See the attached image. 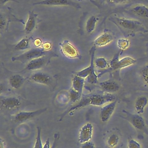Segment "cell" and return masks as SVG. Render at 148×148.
<instances>
[{
	"label": "cell",
	"instance_id": "18",
	"mask_svg": "<svg viewBox=\"0 0 148 148\" xmlns=\"http://www.w3.org/2000/svg\"><path fill=\"white\" fill-rule=\"evenodd\" d=\"M100 86L104 91L111 94L117 92L120 89L119 84L112 80H107L101 82L100 83Z\"/></svg>",
	"mask_w": 148,
	"mask_h": 148
},
{
	"label": "cell",
	"instance_id": "39",
	"mask_svg": "<svg viewBox=\"0 0 148 148\" xmlns=\"http://www.w3.org/2000/svg\"><path fill=\"white\" fill-rule=\"evenodd\" d=\"M146 40H147L148 41V36H147V37H146Z\"/></svg>",
	"mask_w": 148,
	"mask_h": 148
},
{
	"label": "cell",
	"instance_id": "34",
	"mask_svg": "<svg viewBox=\"0 0 148 148\" xmlns=\"http://www.w3.org/2000/svg\"><path fill=\"white\" fill-rule=\"evenodd\" d=\"M0 27H1V29H3L4 27L6 25V19L2 16L1 14V18H0Z\"/></svg>",
	"mask_w": 148,
	"mask_h": 148
},
{
	"label": "cell",
	"instance_id": "13",
	"mask_svg": "<svg viewBox=\"0 0 148 148\" xmlns=\"http://www.w3.org/2000/svg\"><path fill=\"white\" fill-rule=\"evenodd\" d=\"M117 104V100L110 102L103 105L100 111V119L103 123L107 122L109 121L114 112Z\"/></svg>",
	"mask_w": 148,
	"mask_h": 148
},
{
	"label": "cell",
	"instance_id": "7",
	"mask_svg": "<svg viewBox=\"0 0 148 148\" xmlns=\"http://www.w3.org/2000/svg\"><path fill=\"white\" fill-rule=\"evenodd\" d=\"M57 56L54 53L34 59L27 63L25 70L36 71L42 69L48 65L52 57Z\"/></svg>",
	"mask_w": 148,
	"mask_h": 148
},
{
	"label": "cell",
	"instance_id": "31",
	"mask_svg": "<svg viewBox=\"0 0 148 148\" xmlns=\"http://www.w3.org/2000/svg\"><path fill=\"white\" fill-rule=\"evenodd\" d=\"M128 148H142L140 144L137 141L131 139L128 143Z\"/></svg>",
	"mask_w": 148,
	"mask_h": 148
},
{
	"label": "cell",
	"instance_id": "26",
	"mask_svg": "<svg viewBox=\"0 0 148 148\" xmlns=\"http://www.w3.org/2000/svg\"><path fill=\"white\" fill-rule=\"evenodd\" d=\"M69 96L70 102L74 103L80 101L82 95H80L78 92L75 91L71 88L69 91Z\"/></svg>",
	"mask_w": 148,
	"mask_h": 148
},
{
	"label": "cell",
	"instance_id": "17",
	"mask_svg": "<svg viewBox=\"0 0 148 148\" xmlns=\"http://www.w3.org/2000/svg\"><path fill=\"white\" fill-rule=\"evenodd\" d=\"M26 78L20 74H14L8 78V82L10 87L14 89L20 88L24 84Z\"/></svg>",
	"mask_w": 148,
	"mask_h": 148
},
{
	"label": "cell",
	"instance_id": "10",
	"mask_svg": "<svg viewBox=\"0 0 148 148\" xmlns=\"http://www.w3.org/2000/svg\"><path fill=\"white\" fill-rule=\"evenodd\" d=\"M47 109V108H43L35 111H20L15 115L14 121L17 123H23L43 114Z\"/></svg>",
	"mask_w": 148,
	"mask_h": 148
},
{
	"label": "cell",
	"instance_id": "11",
	"mask_svg": "<svg viewBox=\"0 0 148 148\" xmlns=\"http://www.w3.org/2000/svg\"><path fill=\"white\" fill-rule=\"evenodd\" d=\"M62 53L70 59H80L81 56L76 49L67 40H64L60 44Z\"/></svg>",
	"mask_w": 148,
	"mask_h": 148
},
{
	"label": "cell",
	"instance_id": "3",
	"mask_svg": "<svg viewBox=\"0 0 148 148\" xmlns=\"http://www.w3.org/2000/svg\"><path fill=\"white\" fill-rule=\"evenodd\" d=\"M53 53L45 50L43 48H33L20 55L12 57L11 60L13 62H19L22 63H28L34 59L44 56L48 55Z\"/></svg>",
	"mask_w": 148,
	"mask_h": 148
},
{
	"label": "cell",
	"instance_id": "20",
	"mask_svg": "<svg viewBox=\"0 0 148 148\" xmlns=\"http://www.w3.org/2000/svg\"><path fill=\"white\" fill-rule=\"evenodd\" d=\"M84 83H85L84 78L75 75L72 79L71 88L82 95Z\"/></svg>",
	"mask_w": 148,
	"mask_h": 148
},
{
	"label": "cell",
	"instance_id": "15",
	"mask_svg": "<svg viewBox=\"0 0 148 148\" xmlns=\"http://www.w3.org/2000/svg\"><path fill=\"white\" fill-rule=\"evenodd\" d=\"M38 16L34 11L29 12L28 17L24 27V31L26 34H30L34 30L38 22Z\"/></svg>",
	"mask_w": 148,
	"mask_h": 148
},
{
	"label": "cell",
	"instance_id": "32",
	"mask_svg": "<svg viewBox=\"0 0 148 148\" xmlns=\"http://www.w3.org/2000/svg\"><path fill=\"white\" fill-rule=\"evenodd\" d=\"M107 2L112 4H122L129 1L130 0H106Z\"/></svg>",
	"mask_w": 148,
	"mask_h": 148
},
{
	"label": "cell",
	"instance_id": "22",
	"mask_svg": "<svg viewBox=\"0 0 148 148\" xmlns=\"http://www.w3.org/2000/svg\"><path fill=\"white\" fill-rule=\"evenodd\" d=\"M99 21V17L94 15L91 16L87 19L85 25V29L88 34H92L94 31Z\"/></svg>",
	"mask_w": 148,
	"mask_h": 148
},
{
	"label": "cell",
	"instance_id": "2",
	"mask_svg": "<svg viewBox=\"0 0 148 148\" xmlns=\"http://www.w3.org/2000/svg\"><path fill=\"white\" fill-rule=\"evenodd\" d=\"M96 47L93 46L89 50L90 63L87 67L79 71L76 75L82 78H87V81L90 84H96L98 82V76L95 73L94 69V56Z\"/></svg>",
	"mask_w": 148,
	"mask_h": 148
},
{
	"label": "cell",
	"instance_id": "25",
	"mask_svg": "<svg viewBox=\"0 0 148 148\" xmlns=\"http://www.w3.org/2000/svg\"><path fill=\"white\" fill-rule=\"evenodd\" d=\"M59 139H60V135L59 133H56L54 136V140H53L52 146L50 147V140L49 139H48L46 141L45 144L43 145V148H56L59 142Z\"/></svg>",
	"mask_w": 148,
	"mask_h": 148
},
{
	"label": "cell",
	"instance_id": "14",
	"mask_svg": "<svg viewBox=\"0 0 148 148\" xmlns=\"http://www.w3.org/2000/svg\"><path fill=\"white\" fill-rule=\"evenodd\" d=\"M94 127L91 123H88L81 127L79 131L78 141L81 144L90 141L93 134Z\"/></svg>",
	"mask_w": 148,
	"mask_h": 148
},
{
	"label": "cell",
	"instance_id": "5",
	"mask_svg": "<svg viewBox=\"0 0 148 148\" xmlns=\"http://www.w3.org/2000/svg\"><path fill=\"white\" fill-rule=\"evenodd\" d=\"M122 112L124 115L122 116L123 119L127 121L135 128L143 132L148 136V129L147 125L144 119L140 114H132L125 110H123Z\"/></svg>",
	"mask_w": 148,
	"mask_h": 148
},
{
	"label": "cell",
	"instance_id": "4",
	"mask_svg": "<svg viewBox=\"0 0 148 148\" xmlns=\"http://www.w3.org/2000/svg\"><path fill=\"white\" fill-rule=\"evenodd\" d=\"M113 22L127 31L131 32L146 31V28L142 23L138 20L128 19L125 17H116L113 19Z\"/></svg>",
	"mask_w": 148,
	"mask_h": 148
},
{
	"label": "cell",
	"instance_id": "27",
	"mask_svg": "<svg viewBox=\"0 0 148 148\" xmlns=\"http://www.w3.org/2000/svg\"><path fill=\"white\" fill-rule=\"evenodd\" d=\"M117 45L120 49L125 50L129 47L130 41L129 40L126 38H120L117 40Z\"/></svg>",
	"mask_w": 148,
	"mask_h": 148
},
{
	"label": "cell",
	"instance_id": "9",
	"mask_svg": "<svg viewBox=\"0 0 148 148\" xmlns=\"http://www.w3.org/2000/svg\"><path fill=\"white\" fill-rule=\"evenodd\" d=\"M119 53L116 54L110 63V68L112 70H120L134 65L136 60L129 56H126L119 59Z\"/></svg>",
	"mask_w": 148,
	"mask_h": 148
},
{
	"label": "cell",
	"instance_id": "36",
	"mask_svg": "<svg viewBox=\"0 0 148 148\" xmlns=\"http://www.w3.org/2000/svg\"><path fill=\"white\" fill-rule=\"evenodd\" d=\"M12 1L15 2L19 3L17 0H0V3L1 5H4L8 2Z\"/></svg>",
	"mask_w": 148,
	"mask_h": 148
},
{
	"label": "cell",
	"instance_id": "21",
	"mask_svg": "<svg viewBox=\"0 0 148 148\" xmlns=\"http://www.w3.org/2000/svg\"><path fill=\"white\" fill-rule=\"evenodd\" d=\"M131 11L135 15L142 17L148 18V7L143 4H137L131 8Z\"/></svg>",
	"mask_w": 148,
	"mask_h": 148
},
{
	"label": "cell",
	"instance_id": "37",
	"mask_svg": "<svg viewBox=\"0 0 148 148\" xmlns=\"http://www.w3.org/2000/svg\"><path fill=\"white\" fill-rule=\"evenodd\" d=\"M42 42L41 40L39 39H36L34 41V45L35 46H36V47L40 46V45H41Z\"/></svg>",
	"mask_w": 148,
	"mask_h": 148
},
{
	"label": "cell",
	"instance_id": "1",
	"mask_svg": "<svg viewBox=\"0 0 148 148\" xmlns=\"http://www.w3.org/2000/svg\"><path fill=\"white\" fill-rule=\"evenodd\" d=\"M116 97L111 93L106 94H94L86 95L82 97L79 102L77 103V108H82L86 106H103L107 103L116 100Z\"/></svg>",
	"mask_w": 148,
	"mask_h": 148
},
{
	"label": "cell",
	"instance_id": "33",
	"mask_svg": "<svg viewBox=\"0 0 148 148\" xmlns=\"http://www.w3.org/2000/svg\"><path fill=\"white\" fill-rule=\"evenodd\" d=\"M81 148H96L94 144L91 141L82 144Z\"/></svg>",
	"mask_w": 148,
	"mask_h": 148
},
{
	"label": "cell",
	"instance_id": "30",
	"mask_svg": "<svg viewBox=\"0 0 148 148\" xmlns=\"http://www.w3.org/2000/svg\"><path fill=\"white\" fill-rule=\"evenodd\" d=\"M94 64L97 68L101 69L106 68L108 65L107 60L103 57L96 58L95 60H94Z\"/></svg>",
	"mask_w": 148,
	"mask_h": 148
},
{
	"label": "cell",
	"instance_id": "24",
	"mask_svg": "<svg viewBox=\"0 0 148 148\" xmlns=\"http://www.w3.org/2000/svg\"><path fill=\"white\" fill-rule=\"evenodd\" d=\"M120 141V138L117 135L113 134L110 135L107 140V144L109 147L113 148L119 144Z\"/></svg>",
	"mask_w": 148,
	"mask_h": 148
},
{
	"label": "cell",
	"instance_id": "35",
	"mask_svg": "<svg viewBox=\"0 0 148 148\" xmlns=\"http://www.w3.org/2000/svg\"><path fill=\"white\" fill-rule=\"evenodd\" d=\"M51 47V44L50 42H46L44 43L43 45V47L42 48L45 49V50L48 51L49 49H50Z\"/></svg>",
	"mask_w": 148,
	"mask_h": 148
},
{
	"label": "cell",
	"instance_id": "29",
	"mask_svg": "<svg viewBox=\"0 0 148 148\" xmlns=\"http://www.w3.org/2000/svg\"><path fill=\"white\" fill-rule=\"evenodd\" d=\"M140 75L142 82L148 86V64L145 65L141 69Z\"/></svg>",
	"mask_w": 148,
	"mask_h": 148
},
{
	"label": "cell",
	"instance_id": "16",
	"mask_svg": "<svg viewBox=\"0 0 148 148\" xmlns=\"http://www.w3.org/2000/svg\"><path fill=\"white\" fill-rule=\"evenodd\" d=\"M114 39V36L111 33L104 32L94 40V45L96 47H105L112 42Z\"/></svg>",
	"mask_w": 148,
	"mask_h": 148
},
{
	"label": "cell",
	"instance_id": "38",
	"mask_svg": "<svg viewBox=\"0 0 148 148\" xmlns=\"http://www.w3.org/2000/svg\"><path fill=\"white\" fill-rule=\"evenodd\" d=\"M0 148H5V142L1 138L0 140Z\"/></svg>",
	"mask_w": 148,
	"mask_h": 148
},
{
	"label": "cell",
	"instance_id": "28",
	"mask_svg": "<svg viewBox=\"0 0 148 148\" xmlns=\"http://www.w3.org/2000/svg\"><path fill=\"white\" fill-rule=\"evenodd\" d=\"M41 129L40 127H37L36 132V137L35 142L34 145V148H43L41 140Z\"/></svg>",
	"mask_w": 148,
	"mask_h": 148
},
{
	"label": "cell",
	"instance_id": "6",
	"mask_svg": "<svg viewBox=\"0 0 148 148\" xmlns=\"http://www.w3.org/2000/svg\"><path fill=\"white\" fill-rule=\"evenodd\" d=\"M29 80L38 84L46 85L54 89L56 85V80L50 74L41 71H36L29 77Z\"/></svg>",
	"mask_w": 148,
	"mask_h": 148
},
{
	"label": "cell",
	"instance_id": "12",
	"mask_svg": "<svg viewBox=\"0 0 148 148\" xmlns=\"http://www.w3.org/2000/svg\"><path fill=\"white\" fill-rule=\"evenodd\" d=\"M34 5L49 6H71L76 8H80V5L72 0H42L33 3Z\"/></svg>",
	"mask_w": 148,
	"mask_h": 148
},
{
	"label": "cell",
	"instance_id": "23",
	"mask_svg": "<svg viewBox=\"0 0 148 148\" xmlns=\"http://www.w3.org/2000/svg\"><path fill=\"white\" fill-rule=\"evenodd\" d=\"M30 38H23L15 45V49L20 51L28 50L30 48Z\"/></svg>",
	"mask_w": 148,
	"mask_h": 148
},
{
	"label": "cell",
	"instance_id": "19",
	"mask_svg": "<svg viewBox=\"0 0 148 148\" xmlns=\"http://www.w3.org/2000/svg\"><path fill=\"white\" fill-rule=\"evenodd\" d=\"M148 104V98L145 96H141L136 98L134 103V108L137 114L144 113L145 108Z\"/></svg>",
	"mask_w": 148,
	"mask_h": 148
},
{
	"label": "cell",
	"instance_id": "8",
	"mask_svg": "<svg viewBox=\"0 0 148 148\" xmlns=\"http://www.w3.org/2000/svg\"><path fill=\"white\" fill-rule=\"evenodd\" d=\"M22 100L15 96L3 97L1 98V108L7 111L17 110L21 108L23 104Z\"/></svg>",
	"mask_w": 148,
	"mask_h": 148
}]
</instances>
